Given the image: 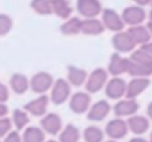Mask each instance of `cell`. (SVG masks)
<instances>
[{
    "label": "cell",
    "instance_id": "5",
    "mask_svg": "<svg viewBox=\"0 0 152 142\" xmlns=\"http://www.w3.org/2000/svg\"><path fill=\"white\" fill-rule=\"evenodd\" d=\"M12 123L9 118H0V137L5 136L11 130Z\"/></svg>",
    "mask_w": 152,
    "mask_h": 142
},
{
    "label": "cell",
    "instance_id": "6",
    "mask_svg": "<svg viewBox=\"0 0 152 142\" xmlns=\"http://www.w3.org/2000/svg\"><path fill=\"white\" fill-rule=\"evenodd\" d=\"M26 109H28L34 114H41L43 111V102L42 101H37V102L30 103L26 106Z\"/></svg>",
    "mask_w": 152,
    "mask_h": 142
},
{
    "label": "cell",
    "instance_id": "11",
    "mask_svg": "<svg viewBox=\"0 0 152 142\" xmlns=\"http://www.w3.org/2000/svg\"><path fill=\"white\" fill-rule=\"evenodd\" d=\"M48 142H54V141H48Z\"/></svg>",
    "mask_w": 152,
    "mask_h": 142
},
{
    "label": "cell",
    "instance_id": "4",
    "mask_svg": "<svg viewBox=\"0 0 152 142\" xmlns=\"http://www.w3.org/2000/svg\"><path fill=\"white\" fill-rule=\"evenodd\" d=\"M12 22L9 17L4 15H0V36H4L9 32L10 28H11Z\"/></svg>",
    "mask_w": 152,
    "mask_h": 142
},
{
    "label": "cell",
    "instance_id": "9",
    "mask_svg": "<svg viewBox=\"0 0 152 142\" xmlns=\"http://www.w3.org/2000/svg\"><path fill=\"white\" fill-rule=\"evenodd\" d=\"M7 113V107L4 104H2V103H0V118L4 116Z\"/></svg>",
    "mask_w": 152,
    "mask_h": 142
},
{
    "label": "cell",
    "instance_id": "7",
    "mask_svg": "<svg viewBox=\"0 0 152 142\" xmlns=\"http://www.w3.org/2000/svg\"><path fill=\"white\" fill-rule=\"evenodd\" d=\"M7 99H9V90L5 85L0 83V103H4Z\"/></svg>",
    "mask_w": 152,
    "mask_h": 142
},
{
    "label": "cell",
    "instance_id": "10",
    "mask_svg": "<svg viewBox=\"0 0 152 142\" xmlns=\"http://www.w3.org/2000/svg\"><path fill=\"white\" fill-rule=\"evenodd\" d=\"M131 142H146V141H144V140H141V139H137V140H133V141H131Z\"/></svg>",
    "mask_w": 152,
    "mask_h": 142
},
{
    "label": "cell",
    "instance_id": "8",
    "mask_svg": "<svg viewBox=\"0 0 152 142\" xmlns=\"http://www.w3.org/2000/svg\"><path fill=\"white\" fill-rule=\"evenodd\" d=\"M4 142H21V139L17 132H12L5 137Z\"/></svg>",
    "mask_w": 152,
    "mask_h": 142
},
{
    "label": "cell",
    "instance_id": "2",
    "mask_svg": "<svg viewBox=\"0 0 152 142\" xmlns=\"http://www.w3.org/2000/svg\"><path fill=\"white\" fill-rule=\"evenodd\" d=\"M24 142H42L43 141V134L40 130L36 128H29L24 133Z\"/></svg>",
    "mask_w": 152,
    "mask_h": 142
},
{
    "label": "cell",
    "instance_id": "1",
    "mask_svg": "<svg viewBox=\"0 0 152 142\" xmlns=\"http://www.w3.org/2000/svg\"><path fill=\"white\" fill-rule=\"evenodd\" d=\"M11 85L13 87L14 91L17 93H22L26 90L27 88V81H26L25 77L21 75H15L13 76L11 80Z\"/></svg>",
    "mask_w": 152,
    "mask_h": 142
},
{
    "label": "cell",
    "instance_id": "3",
    "mask_svg": "<svg viewBox=\"0 0 152 142\" xmlns=\"http://www.w3.org/2000/svg\"><path fill=\"white\" fill-rule=\"evenodd\" d=\"M14 122H15L16 127L18 129H22L28 122V117L22 111L16 110L15 113H14Z\"/></svg>",
    "mask_w": 152,
    "mask_h": 142
}]
</instances>
